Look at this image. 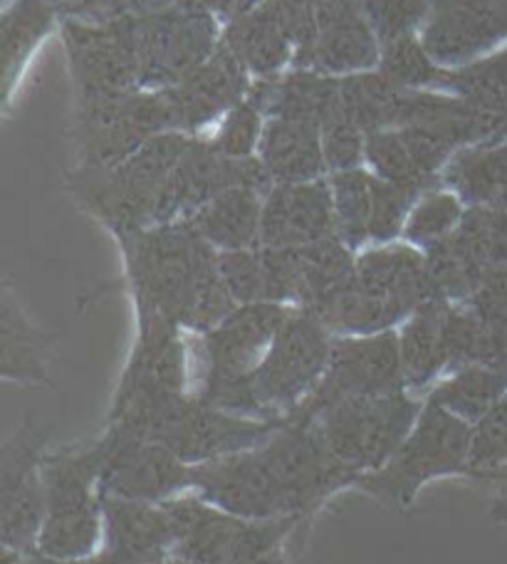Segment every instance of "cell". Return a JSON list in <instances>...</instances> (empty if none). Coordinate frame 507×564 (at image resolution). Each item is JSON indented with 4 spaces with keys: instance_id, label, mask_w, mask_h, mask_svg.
Here are the masks:
<instances>
[{
    "instance_id": "3",
    "label": "cell",
    "mask_w": 507,
    "mask_h": 564,
    "mask_svg": "<svg viewBox=\"0 0 507 564\" xmlns=\"http://www.w3.org/2000/svg\"><path fill=\"white\" fill-rule=\"evenodd\" d=\"M188 141V134L169 132L117 166L77 164L65 176V191L115 240L139 234L157 226L161 196Z\"/></svg>"
},
{
    "instance_id": "44",
    "label": "cell",
    "mask_w": 507,
    "mask_h": 564,
    "mask_svg": "<svg viewBox=\"0 0 507 564\" xmlns=\"http://www.w3.org/2000/svg\"><path fill=\"white\" fill-rule=\"evenodd\" d=\"M421 196L409 188L393 186L389 181L374 176V200H371V224L369 240L374 246H387L399 240L406 220L416 200Z\"/></svg>"
},
{
    "instance_id": "6",
    "label": "cell",
    "mask_w": 507,
    "mask_h": 564,
    "mask_svg": "<svg viewBox=\"0 0 507 564\" xmlns=\"http://www.w3.org/2000/svg\"><path fill=\"white\" fill-rule=\"evenodd\" d=\"M174 525V555L188 564H288V542L308 522L250 520L213 506L198 492L161 502Z\"/></svg>"
},
{
    "instance_id": "12",
    "label": "cell",
    "mask_w": 507,
    "mask_h": 564,
    "mask_svg": "<svg viewBox=\"0 0 507 564\" xmlns=\"http://www.w3.org/2000/svg\"><path fill=\"white\" fill-rule=\"evenodd\" d=\"M334 332L317 317L292 310L252 371V387L268 419L280 421L308 401L330 365Z\"/></svg>"
},
{
    "instance_id": "36",
    "label": "cell",
    "mask_w": 507,
    "mask_h": 564,
    "mask_svg": "<svg viewBox=\"0 0 507 564\" xmlns=\"http://www.w3.org/2000/svg\"><path fill=\"white\" fill-rule=\"evenodd\" d=\"M332 200H334V234L354 253L369 240L371 200H374V174L367 169L334 171L330 176Z\"/></svg>"
},
{
    "instance_id": "11",
    "label": "cell",
    "mask_w": 507,
    "mask_h": 564,
    "mask_svg": "<svg viewBox=\"0 0 507 564\" xmlns=\"http://www.w3.org/2000/svg\"><path fill=\"white\" fill-rule=\"evenodd\" d=\"M174 132L164 89L75 102L73 141L79 164L117 166L151 139Z\"/></svg>"
},
{
    "instance_id": "2",
    "label": "cell",
    "mask_w": 507,
    "mask_h": 564,
    "mask_svg": "<svg viewBox=\"0 0 507 564\" xmlns=\"http://www.w3.org/2000/svg\"><path fill=\"white\" fill-rule=\"evenodd\" d=\"M117 246L134 312H154L203 335L236 307L220 275L218 250L188 220L149 226L119 238Z\"/></svg>"
},
{
    "instance_id": "41",
    "label": "cell",
    "mask_w": 507,
    "mask_h": 564,
    "mask_svg": "<svg viewBox=\"0 0 507 564\" xmlns=\"http://www.w3.org/2000/svg\"><path fill=\"white\" fill-rule=\"evenodd\" d=\"M507 470V394L473 426L468 478L495 486Z\"/></svg>"
},
{
    "instance_id": "13",
    "label": "cell",
    "mask_w": 507,
    "mask_h": 564,
    "mask_svg": "<svg viewBox=\"0 0 507 564\" xmlns=\"http://www.w3.org/2000/svg\"><path fill=\"white\" fill-rule=\"evenodd\" d=\"M50 426L25 419L0 446V545L3 555L37 550L45 518V458Z\"/></svg>"
},
{
    "instance_id": "49",
    "label": "cell",
    "mask_w": 507,
    "mask_h": 564,
    "mask_svg": "<svg viewBox=\"0 0 507 564\" xmlns=\"http://www.w3.org/2000/svg\"><path fill=\"white\" fill-rule=\"evenodd\" d=\"M495 488H498V492H495L493 500V518L507 522V470L503 473L500 480L495 482Z\"/></svg>"
},
{
    "instance_id": "22",
    "label": "cell",
    "mask_w": 507,
    "mask_h": 564,
    "mask_svg": "<svg viewBox=\"0 0 507 564\" xmlns=\"http://www.w3.org/2000/svg\"><path fill=\"white\" fill-rule=\"evenodd\" d=\"M252 77L228 47H218L208 63L179 85L164 89L174 132L198 137L201 129L220 122L250 93Z\"/></svg>"
},
{
    "instance_id": "16",
    "label": "cell",
    "mask_w": 507,
    "mask_h": 564,
    "mask_svg": "<svg viewBox=\"0 0 507 564\" xmlns=\"http://www.w3.org/2000/svg\"><path fill=\"white\" fill-rule=\"evenodd\" d=\"M401 389H406V379L397 329L379 335H342L334 337L330 365L317 389L290 416L310 421L337 401L391 394Z\"/></svg>"
},
{
    "instance_id": "48",
    "label": "cell",
    "mask_w": 507,
    "mask_h": 564,
    "mask_svg": "<svg viewBox=\"0 0 507 564\" xmlns=\"http://www.w3.org/2000/svg\"><path fill=\"white\" fill-rule=\"evenodd\" d=\"M3 564H99L97 557L89 560H53L45 557L43 552H28V555H3Z\"/></svg>"
},
{
    "instance_id": "15",
    "label": "cell",
    "mask_w": 507,
    "mask_h": 564,
    "mask_svg": "<svg viewBox=\"0 0 507 564\" xmlns=\"http://www.w3.org/2000/svg\"><path fill=\"white\" fill-rule=\"evenodd\" d=\"M220 47L218 20L194 0L137 20L141 89H169L194 75Z\"/></svg>"
},
{
    "instance_id": "46",
    "label": "cell",
    "mask_w": 507,
    "mask_h": 564,
    "mask_svg": "<svg viewBox=\"0 0 507 564\" xmlns=\"http://www.w3.org/2000/svg\"><path fill=\"white\" fill-rule=\"evenodd\" d=\"M179 0H79L65 13V18L111 23V20H139L171 8Z\"/></svg>"
},
{
    "instance_id": "17",
    "label": "cell",
    "mask_w": 507,
    "mask_h": 564,
    "mask_svg": "<svg viewBox=\"0 0 507 564\" xmlns=\"http://www.w3.org/2000/svg\"><path fill=\"white\" fill-rule=\"evenodd\" d=\"M97 443L105 496L161 506L194 490V466L176 458L157 441L117 426H105Z\"/></svg>"
},
{
    "instance_id": "27",
    "label": "cell",
    "mask_w": 507,
    "mask_h": 564,
    "mask_svg": "<svg viewBox=\"0 0 507 564\" xmlns=\"http://www.w3.org/2000/svg\"><path fill=\"white\" fill-rule=\"evenodd\" d=\"M220 45L228 47L248 69L252 79H276L292 65L295 40L280 13L278 0H262L220 33Z\"/></svg>"
},
{
    "instance_id": "40",
    "label": "cell",
    "mask_w": 507,
    "mask_h": 564,
    "mask_svg": "<svg viewBox=\"0 0 507 564\" xmlns=\"http://www.w3.org/2000/svg\"><path fill=\"white\" fill-rule=\"evenodd\" d=\"M468 206L453 194L449 188H433L416 200L409 220L403 226V243H409L419 250H429L439 246L441 240L451 238L459 226L463 224V216Z\"/></svg>"
},
{
    "instance_id": "31",
    "label": "cell",
    "mask_w": 507,
    "mask_h": 564,
    "mask_svg": "<svg viewBox=\"0 0 507 564\" xmlns=\"http://www.w3.org/2000/svg\"><path fill=\"white\" fill-rule=\"evenodd\" d=\"M262 200L266 194L252 188H230L203 206L188 224L218 253L258 248L262 238Z\"/></svg>"
},
{
    "instance_id": "38",
    "label": "cell",
    "mask_w": 507,
    "mask_h": 564,
    "mask_svg": "<svg viewBox=\"0 0 507 564\" xmlns=\"http://www.w3.org/2000/svg\"><path fill=\"white\" fill-rule=\"evenodd\" d=\"M268 79H252L250 93L220 119L213 144L226 156L250 159L258 156L262 132L268 124Z\"/></svg>"
},
{
    "instance_id": "37",
    "label": "cell",
    "mask_w": 507,
    "mask_h": 564,
    "mask_svg": "<svg viewBox=\"0 0 507 564\" xmlns=\"http://www.w3.org/2000/svg\"><path fill=\"white\" fill-rule=\"evenodd\" d=\"M435 89L485 107L507 109V45L473 63L443 67Z\"/></svg>"
},
{
    "instance_id": "51",
    "label": "cell",
    "mask_w": 507,
    "mask_h": 564,
    "mask_svg": "<svg viewBox=\"0 0 507 564\" xmlns=\"http://www.w3.org/2000/svg\"><path fill=\"white\" fill-rule=\"evenodd\" d=\"M161 564H188V562H184V560H179V557L174 555V557H169L166 562H161Z\"/></svg>"
},
{
    "instance_id": "32",
    "label": "cell",
    "mask_w": 507,
    "mask_h": 564,
    "mask_svg": "<svg viewBox=\"0 0 507 564\" xmlns=\"http://www.w3.org/2000/svg\"><path fill=\"white\" fill-rule=\"evenodd\" d=\"M441 186L468 208L507 210V141L459 151L443 169Z\"/></svg>"
},
{
    "instance_id": "26",
    "label": "cell",
    "mask_w": 507,
    "mask_h": 564,
    "mask_svg": "<svg viewBox=\"0 0 507 564\" xmlns=\"http://www.w3.org/2000/svg\"><path fill=\"white\" fill-rule=\"evenodd\" d=\"M220 275L236 305L276 302L295 307L298 248H246L218 253Z\"/></svg>"
},
{
    "instance_id": "34",
    "label": "cell",
    "mask_w": 507,
    "mask_h": 564,
    "mask_svg": "<svg viewBox=\"0 0 507 564\" xmlns=\"http://www.w3.org/2000/svg\"><path fill=\"white\" fill-rule=\"evenodd\" d=\"M339 93L342 112L369 137L374 132H384V129L401 127L406 97L411 89L391 83L377 67L367 69V73L339 77Z\"/></svg>"
},
{
    "instance_id": "19",
    "label": "cell",
    "mask_w": 507,
    "mask_h": 564,
    "mask_svg": "<svg viewBox=\"0 0 507 564\" xmlns=\"http://www.w3.org/2000/svg\"><path fill=\"white\" fill-rule=\"evenodd\" d=\"M295 307L276 302L236 305L216 327L201 337V369L191 379V389L208 381H230L252 377L272 339Z\"/></svg>"
},
{
    "instance_id": "1",
    "label": "cell",
    "mask_w": 507,
    "mask_h": 564,
    "mask_svg": "<svg viewBox=\"0 0 507 564\" xmlns=\"http://www.w3.org/2000/svg\"><path fill=\"white\" fill-rule=\"evenodd\" d=\"M312 421L288 416L260 446L194 466V492L250 520L310 522L324 502L354 488Z\"/></svg>"
},
{
    "instance_id": "14",
    "label": "cell",
    "mask_w": 507,
    "mask_h": 564,
    "mask_svg": "<svg viewBox=\"0 0 507 564\" xmlns=\"http://www.w3.org/2000/svg\"><path fill=\"white\" fill-rule=\"evenodd\" d=\"M63 45L67 55L75 102L139 93L137 20L63 18Z\"/></svg>"
},
{
    "instance_id": "9",
    "label": "cell",
    "mask_w": 507,
    "mask_h": 564,
    "mask_svg": "<svg viewBox=\"0 0 507 564\" xmlns=\"http://www.w3.org/2000/svg\"><path fill=\"white\" fill-rule=\"evenodd\" d=\"M423 411V397L409 389L344 399L310 421L324 446L354 478L379 470L409 436Z\"/></svg>"
},
{
    "instance_id": "28",
    "label": "cell",
    "mask_w": 507,
    "mask_h": 564,
    "mask_svg": "<svg viewBox=\"0 0 507 564\" xmlns=\"http://www.w3.org/2000/svg\"><path fill=\"white\" fill-rule=\"evenodd\" d=\"M451 302L433 297L421 305L399 329V351L406 389L429 394L435 381L449 375L445 349V312Z\"/></svg>"
},
{
    "instance_id": "35",
    "label": "cell",
    "mask_w": 507,
    "mask_h": 564,
    "mask_svg": "<svg viewBox=\"0 0 507 564\" xmlns=\"http://www.w3.org/2000/svg\"><path fill=\"white\" fill-rule=\"evenodd\" d=\"M507 394V369L471 365L435 381L423 399L475 426Z\"/></svg>"
},
{
    "instance_id": "45",
    "label": "cell",
    "mask_w": 507,
    "mask_h": 564,
    "mask_svg": "<svg viewBox=\"0 0 507 564\" xmlns=\"http://www.w3.org/2000/svg\"><path fill=\"white\" fill-rule=\"evenodd\" d=\"M320 132L330 174L362 166L364 149H367V134H364L342 109L339 115H334L330 122L320 129Z\"/></svg>"
},
{
    "instance_id": "42",
    "label": "cell",
    "mask_w": 507,
    "mask_h": 564,
    "mask_svg": "<svg viewBox=\"0 0 507 564\" xmlns=\"http://www.w3.org/2000/svg\"><path fill=\"white\" fill-rule=\"evenodd\" d=\"M379 69L391 83L406 89H435L443 65L435 63L423 47L421 37H401L393 43L381 45Z\"/></svg>"
},
{
    "instance_id": "10",
    "label": "cell",
    "mask_w": 507,
    "mask_h": 564,
    "mask_svg": "<svg viewBox=\"0 0 507 564\" xmlns=\"http://www.w3.org/2000/svg\"><path fill=\"white\" fill-rule=\"evenodd\" d=\"M137 337L105 423L134 419L191 391L184 329L154 312H134Z\"/></svg>"
},
{
    "instance_id": "18",
    "label": "cell",
    "mask_w": 507,
    "mask_h": 564,
    "mask_svg": "<svg viewBox=\"0 0 507 564\" xmlns=\"http://www.w3.org/2000/svg\"><path fill=\"white\" fill-rule=\"evenodd\" d=\"M272 186L276 184H272L258 156L233 159L218 151L213 139L191 137L174 174L169 178L164 196H161L157 226L188 220L213 198L230 188H252L268 196Z\"/></svg>"
},
{
    "instance_id": "5",
    "label": "cell",
    "mask_w": 507,
    "mask_h": 564,
    "mask_svg": "<svg viewBox=\"0 0 507 564\" xmlns=\"http://www.w3.org/2000/svg\"><path fill=\"white\" fill-rule=\"evenodd\" d=\"M105 492H101L99 443L47 451L45 518L37 552L53 560H89L101 547Z\"/></svg>"
},
{
    "instance_id": "43",
    "label": "cell",
    "mask_w": 507,
    "mask_h": 564,
    "mask_svg": "<svg viewBox=\"0 0 507 564\" xmlns=\"http://www.w3.org/2000/svg\"><path fill=\"white\" fill-rule=\"evenodd\" d=\"M379 45L411 37L429 20L433 0H357Z\"/></svg>"
},
{
    "instance_id": "8",
    "label": "cell",
    "mask_w": 507,
    "mask_h": 564,
    "mask_svg": "<svg viewBox=\"0 0 507 564\" xmlns=\"http://www.w3.org/2000/svg\"><path fill=\"white\" fill-rule=\"evenodd\" d=\"M282 421L228 414V411L211 406L188 391V394L171 399L166 404L147 411V414L105 423V426L139 433V436L161 443L188 466H203V463L260 446L276 433Z\"/></svg>"
},
{
    "instance_id": "39",
    "label": "cell",
    "mask_w": 507,
    "mask_h": 564,
    "mask_svg": "<svg viewBox=\"0 0 507 564\" xmlns=\"http://www.w3.org/2000/svg\"><path fill=\"white\" fill-rule=\"evenodd\" d=\"M364 161L369 164L374 176L389 181L393 186L409 188L413 194H429L439 188L441 181L425 174L419 161L411 154L409 144L401 137L399 129H384L367 137V149H364Z\"/></svg>"
},
{
    "instance_id": "23",
    "label": "cell",
    "mask_w": 507,
    "mask_h": 564,
    "mask_svg": "<svg viewBox=\"0 0 507 564\" xmlns=\"http://www.w3.org/2000/svg\"><path fill=\"white\" fill-rule=\"evenodd\" d=\"M176 535L164 506L105 496L99 564H161L174 557Z\"/></svg>"
},
{
    "instance_id": "21",
    "label": "cell",
    "mask_w": 507,
    "mask_h": 564,
    "mask_svg": "<svg viewBox=\"0 0 507 564\" xmlns=\"http://www.w3.org/2000/svg\"><path fill=\"white\" fill-rule=\"evenodd\" d=\"M381 45L357 0H320L317 33L292 57V67L330 77L377 69Z\"/></svg>"
},
{
    "instance_id": "47",
    "label": "cell",
    "mask_w": 507,
    "mask_h": 564,
    "mask_svg": "<svg viewBox=\"0 0 507 564\" xmlns=\"http://www.w3.org/2000/svg\"><path fill=\"white\" fill-rule=\"evenodd\" d=\"M194 3L201 6L216 20H220V23L228 25L233 20L250 13L252 8H258L262 0H194Z\"/></svg>"
},
{
    "instance_id": "30",
    "label": "cell",
    "mask_w": 507,
    "mask_h": 564,
    "mask_svg": "<svg viewBox=\"0 0 507 564\" xmlns=\"http://www.w3.org/2000/svg\"><path fill=\"white\" fill-rule=\"evenodd\" d=\"M57 18H65L63 8L47 0H15L0 18V87L6 109L30 57L55 28Z\"/></svg>"
},
{
    "instance_id": "4",
    "label": "cell",
    "mask_w": 507,
    "mask_h": 564,
    "mask_svg": "<svg viewBox=\"0 0 507 564\" xmlns=\"http://www.w3.org/2000/svg\"><path fill=\"white\" fill-rule=\"evenodd\" d=\"M439 297L425 253L409 243L374 246L357 256L349 288L324 317L334 335H379L403 325L416 310Z\"/></svg>"
},
{
    "instance_id": "7",
    "label": "cell",
    "mask_w": 507,
    "mask_h": 564,
    "mask_svg": "<svg viewBox=\"0 0 507 564\" xmlns=\"http://www.w3.org/2000/svg\"><path fill=\"white\" fill-rule=\"evenodd\" d=\"M473 426L423 399V411L397 453L379 470L362 476L354 488L391 510L411 508L433 480L468 478Z\"/></svg>"
},
{
    "instance_id": "25",
    "label": "cell",
    "mask_w": 507,
    "mask_h": 564,
    "mask_svg": "<svg viewBox=\"0 0 507 564\" xmlns=\"http://www.w3.org/2000/svg\"><path fill=\"white\" fill-rule=\"evenodd\" d=\"M0 377L20 387H53V337L35 325L13 282H0Z\"/></svg>"
},
{
    "instance_id": "50",
    "label": "cell",
    "mask_w": 507,
    "mask_h": 564,
    "mask_svg": "<svg viewBox=\"0 0 507 564\" xmlns=\"http://www.w3.org/2000/svg\"><path fill=\"white\" fill-rule=\"evenodd\" d=\"M47 3H53V6H57V8H63V13H67V10L73 8V6H77L79 0H47Z\"/></svg>"
},
{
    "instance_id": "20",
    "label": "cell",
    "mask_w": 507,
    "mask_h": 564,
    "mask_svg": "<svg viewBox=\"0 0 507 564\" xmlns=\"http://www.w3.org/2000/svg\"><path fill=\"white\" fill-rule=\"evenodd\" d=\"M419 37L443 67L473 63L507 43V0H433Z\"/></svg>"
},
{
    "instance_id": "33",
    "label": "cell",
    "mask_w": 507,
    "mask_h": 564,
    "mask_svg": "<svg viewBox=\"0 0 507 564\" xmlns=\"http://www.w3.org/2000/svg\"><path fill=\"white\" fill-rule=\"evenodd\" d=\"M339 77L295 67L292 73L268 79V119H295L322 129L334 115H339Z\"/></svg>"
},
{
    "instance_id": "24",
    "label": "cell",
    "mask_w": 507,
    "mask_h": 564,
    "mask_svg": "<svg viewBox=\"0 0 507 564\" xmlns=\"http://www.w3.org/2000/svg\"><path fill=\"white\" fill-rule=\"evenodd\" d=\"M334 234L330 178L276 184L262 200V238L268 248H302Z\"/></svg>"
},
{
    "instance_id": "29",
    "label": "cell",
    "mask_w": 507,
    "mask_h": 564,
    "mask_svg": "<svg viewBox=\"0 0 507 564\" xmlns=\"http://www.w3.org/2000/svg\"><path fill=\"white\" fill-rule=\"evenodd\" d=\"M258 159L270 174L272 184L317 181L330 171L322 149V132L317 127L295 122V119H268L258 147Z\"/></svg>"
}]
</instances>
